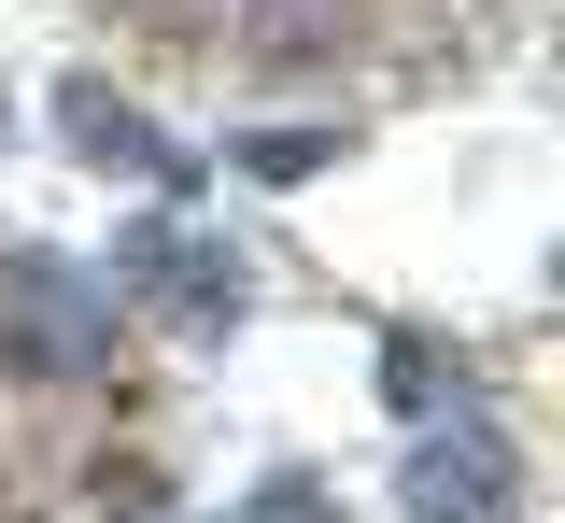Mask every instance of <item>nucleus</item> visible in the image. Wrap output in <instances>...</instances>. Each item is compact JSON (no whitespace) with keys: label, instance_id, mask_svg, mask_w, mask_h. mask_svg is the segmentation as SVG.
<instances>
[{"label":"nucleus","instance_id":"obj_6","mask_svg":"<svg viewBox=\"0 0 565 523\" xmlns=\"http://www.w3.org/2000/svg\"><path fill=\"white\" fill-rule=\"evenodd\" d=\"M438 382H452V354H438V340H396V354H382V396H396L411 425H438Z\"/></svg>","mask_w":565,"mask_h":523},{"label":"nucleus","instance_id":"obj_4","mask_svg":"<svg viewBox=\"0 0 565 523\" xmlns=\"http://www.w3.org/2000/svg\"><path fill=\"white\" fill-rule=\"evenodd\" d=\"M57 128H71L85 156H99V170H141L156 199H184V184H199V156H184V142H156L128 99H99V85H57Z\"/></svg>","mask_w":565,"mask_h":523},{"label":"nucleus","instance_id":"obj_2","mask_svg":"<svg viewBox=\"0 0 565 523\" xmlns=\"http://www.w3.org/2000/svg\"><path fill=\"white\" fill-rule=\"evenodd\" d=\"M396 510L411 523H494L509 510V439L494 425H424L411 467H396Z\"/></svg>","mask_w":565,"mask_h":523},{"label":"nucleus","instance_id":"obj_3","mask_svg":"<svg viewBox=\"0 0 565 523\" xmlns=\"http://www.w3.org/2000/svg\"><path fill=\"white\" fill-rule=\"evenodd\" d=\"M114 284H170V311H184L199 340H212V325H241V255H212V241H184L170 213L114 241Z\"/></svg>","mask_w":565,"mask_h":523},{"label":"nucleus","instance_id":"obj_5","mask_svg":"<svg viewBox=\"0 0 565 523\" xmlns=\"http://www.w3.org/2000/svg\"><path fill=\"white\" fill-rule=\"evenodd\" d=\"M241 170H255V184H311V170H340V128H255Z\"/></svg>","mask_w":565,"mask_h":523},{"label":"nucleus","instance_id":"obj_7","mask_svg":"<svg viewBox=\"0 0 565 523\" xmlns=\"http://www.w3.org/2000/svg\"><path fill=\"white\" fill-rule=\"evenodd\" d=\"M241 523H326V481L282 467V481H255V510H241Z\"/></svg>","mask_w":565,"mask_h":523},{"label":"nucleus","instance_id":"obj_1","mask_svg":"<svg viewBox=\"0 0 565 523\" xmlns=\"http://www.w3.org/2000/svg\"><path fill=\"white\" fill-rule=\"evenodd\" d=\"M0 354L14 369H99L114 354V298L85 269H57V255H14L0 269Z\"/></svg>","mask_w":565,"mask_h":523}]
</instances>
